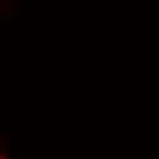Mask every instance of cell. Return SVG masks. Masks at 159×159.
Returning a JSON list of instances; mask_svg holds the SVG:
<instances>
[{
  "mask_svg": "<svg viewBox=\"0 0 159 159\" xmlns=\"http://www.w3.org/2000/svg\"><path fill=\"white\" fill-rule=\"evenodd\" d=\"M0 159H5V158H4L3 157H1V156H0Z\"/></svg>",
  "mask_w": 159,
  "mask_h": 159,
  "instance_id": "1",
  "label": "cell"
}]
</instances>
